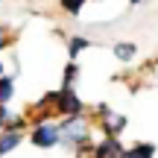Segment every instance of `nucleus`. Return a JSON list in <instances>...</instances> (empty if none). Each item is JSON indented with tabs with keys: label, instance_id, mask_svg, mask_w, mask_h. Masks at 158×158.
I'll return each mask as SVG.
<instances>
[{
	"label": "nucleus",
	"instance_id": "obj_2",
	"mask_svg": "<svg viewBox=\"0 0 158 158\" xmlns=\"http://www.w3.org/2000/svg\"><path fill=\"white\" fill-rule=\"evenodd\" d=\"M59 138H62V129H59L56 123L38 120V126L32 129V138H29V141H32L35 147H41V149H50L53 143H59Z\"/></svg>",
	"mask_w": 158,
	"mask_h": 158
},
{
	"label": "nucleus",
	"instance_id": "obj_15",
	"mask_svg": "<svg viewBox=\"0 0 158 158\" xmlns=\"http://www.w3.org/2000/svg\"><path fill=\"white\" fill-rule=\"evenodd\" d=\"M132 3H141V0H132Z\"/></svg>",
	"mask_w": 158,
	"mask_h": 158
},
{
	"label": "nucleus",
	"instance_id": "obj_11",
	"mask_svg": "<svg viewBox=\"0 0 158 158\" xmlns=\"http://www.w3.org/2000/svg\"><path fill=\"white\" fill-rule=\"evenodd\" d=\"M76 76H79V68H76V64H68V70H64V82H62V88H73Z\"/></svg>",
	"mask_w": 158,
	"mask_h": 158
},
{
	"label": "nucleus",
	"instance_id": "obj_9",
	"mask_svg": "<svg viewBox=\"0 0 158 158\" xmlns=\"http://www.w3.org/2000/svg\"><path fill=\"white\" fill-rule=\"evenodd\" d=\"M135 44H117L114 47V56L120 59V62H132V59H135Z\"/></svg>",
	"mask_w": 158,
	"mask_h": 158
},
{
	"label": "nucleus",
	"instance_id": "obj_5",
	"mask_svg": "<svg viewBox=\"0 0 158 158\" xmlns=\"http://www.w3.org/2000/svg\"><path fill=\"white\" fill-rule=\"evenodd\" d=\"M94 155L97 158H120V155H123V147H120L117 135H108L102 143H97V147H94Z\"/></svg>",
	"mask_w": 158,
	"mask_h": 158
},
{
	"label": "nucleus",
	"instance_id": "obj_13",
	"mask_svg": "<svg viewBox=\"0 0 158 158\" xmlns=\"http://www.w3.org/2000/svg\"><path fill=\"white\" fill-rule=\"evenodd\" d=\"M3 44H6V32L0 29V47H3Z\"/></svg>",
	"mask_w": 158,
	"mask_h": 158
},
{
	"label": "nucleus",
	"instance_id": "obj_7",
	"mask_svg": "<svg viewBox=\"0 0 158 158\" xmlns=\"http://www.w3.org/2000/svg\"><path fill=\"white\" fill-rule=\"evenodd\" d=\"M152 152H155L152 143H138V147H132V149H123L120 158H143V155H152Z\"/></svg>",
	"mask_w": 158,
	"mask_h": 158
},
{
	"label": "nucleus",
	"instance_id": "obj_14",
	"mask_svg": "<svg viewBox=\"0 0 158 158\" xmlns=\"http://www.w3.org/2000/svg\"><path fill=\"white\" fill-rule=\"evenodd\" d=\"M0 76H3V62H0Z\"/></svg>",
	"mask_w": 158,
	"mask_h": 158
},
{
	"label": "nucleus",
	"instance_id": "obj_3",
	"mask_svg": "<svg viewBox=\"0 0 158 158\" xmlns=\"http://www.w3.org/2000/svg\"><path fill=\"white\" fill-rule=\"evenodd\" d=\"M100 126H102L106 135H120V132L126 129V117L123 114H114L111 108H106V106H100Z\"/></svg>",
	"mask_w": 158,
	"mask_h": 158
},
{
	"label": "nucleus",
	"instance_id": "obj_4",
	"mask_svg": "<svg viewBox=\"0 0 158 158\" xmlns=\"http://www.w3.org/2000/svg\"><path fill=\"white\" fill-rule=\"evenodd\" d=\"M56 111H62V114H82V100L73 94L70 88H62L59 91V102H56Z\"/></svg>",
	"mask_w": 158,
	"mask_h": 158
},
{
	"label": "nucleus",
	"instance_id": "obj_12",
	"mask_svg": "<svg viewBox=\"0 0 158 158\" xmlns=\"http://www.w3.org/2000/svg\"><path fill=\"white\" fill-rule=\"evenodd\" d=\"M82 6H85V0H62V9H64V12H70V15H76Z\"/></svg>",
	"mask_w": 158,
	"mask_h": 158
},
{
	"label": "nucleus",
	"instance_id": "obj_10",
	"mask_svg": "<svg viewBox=\"0 0 158 158\" xmlns=\"http://www.w3.org/2000/svg\"><path fill=\"white\" fill-rule=\"evenodd\" d=\"M88 47H91V41H88V38H79V35H76V38L70 41V56H79V53L88 50Z\"/></svg>",
	"mask_w": 158,
	"mask_h": 158
},
{
	"label": "nucleus",
	"instance_id": "obj_1",
	"mask_svg": "<svg viewBox=\"0 0 158 158\" xmlns=\"http://www.w3.org/2000/svg\"><path fill=\"white\" fill-rule=\"evenodd\" d=\"M59 129H62V138H59V141L68 143V147H82V143L88 141V135H91L88 120H82L79 114H70V117L64 120Z\"/></svg>",
	"mask_w": 158,
	"mask_h": 158
},
{
	"label": "nucleus",
	"instance_id": "obj_8",
	"mask_svg": "<svg viewBox=\"0 0 158 158\" xmlns=\"http://www.w3.org/2000/svg\"><path fill=\"white\" fill-rule=\"evenodd\" d=\"M12 91H15V79L12 76H0V102H9Z\"/></svg>",
	"mask_w": 158,
	"mask_h": 158
},
{
	"label": "nucleus",
	"instance_id": "obj_6",
	"mask_svg": "<svg viewBox=\"0 0 158 158\" xmlns=\"http://www.w3.org/2000/svg\"><path fill=\"white\" fill-rule=\"evenodd\" d=\"M21 129H6L3 135H0V155H6V152H12V149L21 143Z\"/></svg>",
	"mask_w": 158,
	"mask_h": 158
}]
</instances>
